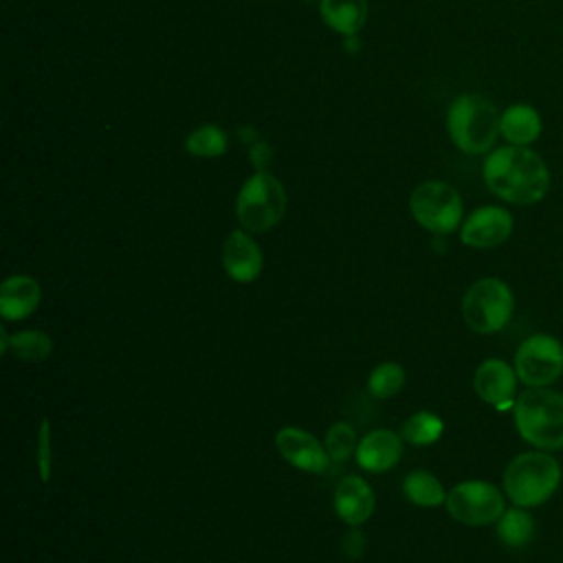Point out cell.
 Wrapping results in <instances>:
<instances>
[{
    "label": "cell",
    "mask_w": 563,
    "mask_h": 563,
    "mask_svg": "<svg viewBox=\"0 0 563 563\" xmlns=\"http://www.w3.org/2000/svg\"><path fill=\"white\" fill-rule=\"evenodd\" d=\"M486 187L512 205L539 202L550 189V169L530 147L504 145L493 150L482 165Z\"/></svg>",
    "instance_id": "1"
},
{
    "label": "cell",
    "mask_w": 563,
    "mask_h": 563,
    "mask_svg": "<svg viewBox=\"0 0 563 563\" xmlns=\"http://www.w3.org/2000/svg\"><path fill=\"white\" fill-rule=\"evenodd\" d=\"M515 427L537 449H563V394L548 387H530L519 394L515 400Z\"/></svg>",
    "instance_id": "2"
},
{
    "label": "cell",
    "mask_w": 563,
    "mask_h": 563,
    "mask_svg": "<svg viewBox=\"0 0 563 563\" xmlns=\"http://www.w3.org/2000/svg\"><path fill=\"white\" fill-rule=\"evenodd\" d=\"M501 114L497 106L477 92H468L457 97L446 114V128L451 141L466 154H484L488 152L499 132Z\"/></svg>",
    "instance_id": "3"
},
{
    "label": "cell",
    "mask_w": 563,
    "mask_h": 563,
    "mask_svg": "<svg viewBox=\"0 0 563 563\" xmlns=\"http://www.w3.org/2000/svg\"><path fill=\"white\" fill-rule=\"evenodd\" d=\"M561 484V466L545 451H526L512 457L504 471V490L515 506L545 504Z\"/></svg>",
    "instance_id": "4"
},
{
    "label": "cell",
    "mask_w": 563,
    "mask_h": 563,
    "mask_svg": "<svg viewBox=\"0 0 563 563\" xmlns=\"http://www.w3.org/2000/svg\"><path fill=\"white\" fill-rule=\"evenodd\" d=\"M515 297L506 282L484 277L468 286L462 299L464 323L479 334L499 332L512 317Z\"/></svg>",
    "instance_id": "5"
},
{
    "label": "cell",
    "mask_w": 563,
    "mask_h": 563,
    "mask_svg": "<svg viewBox=\"0 0 563 563\" xmlns=\"http://www.w3.org/2000/svg\"><path fill=\"white\" fill-rule=\"evenodd\" d=\"M286 211V191L282 183L268 172H257L251 176L235 202V213L240 224L251 233H264L273 229Z\"/></svg>",
    "instance_id": "6"
},
{
    "label": "cell",
    "mask_w": 563,
    "mask_h": 563,
    "mask_svg": "<svg viewBox=\"0 0 563 563\" xmlns=\"http://www.w3.org/2000/svg\"><path fill=\"white\" fill-rule=\"evenodd\" d=\"M409 209L420 227L438 235L455 231L464 211L457 189L442 180L420 183L409 198Z\"/></svg>",
    "instance_id": "7"
},
{
    "label": "cell",
    "mask_w": 563,
    "mask_h": 563,
    "mask_svg": "<svg viewBox=\"0 0 563 563\" xmlns=\"http://www.w3.org/2000/svg\"><path fill=\"white\" fill-rule=\"evenodd\" d=\"M449 515L464 526H488L504 515V495L484 479H466L446 493Z\"/></svg>",
    "instance_id": "8"
},
{
    "label": "cell",
    "mask_w": 563,
    "mask_h": 563,
    "mask_svg": "<svg viewBox=\"0 0 563 563\" xmlns=\"http://www.w3.org/2000/svg\"><path fill=\"white\" fill-rule=\"evenodd\" d=\"M515 372L528 387H545L563 374V345L550 334L528 336L515 352Z\"/></svg>",
    "instance_id": "9"
},
{
    "label": "cell",
    "mask_w": 563,
    "mask_h": 563,
    "mask_svg": "<svg viewBox=\"0 0 563 563\" xmlns=\"http://www.w3.org/2000/svg\"><path fill=\"white\" fill-rule=\"evenodd\" d=\"M275 446L288 464L306 473H323L330 464L325 444L299 427H282L275 435Z\"/></svg>",
    "instance_id": "10"
},
{
    "label": "cell",
    "mask_w": 563,
    "mask_h": 563,
    "mask_svg": "<svg viewBox=\"0 0 563 563\" xmlns=\"http://www.w3.org/2000/svg\"><path fill=\"white\" fill-rule=\"evenodd\" d=\"M512 233V216L497 205L475 209L462 224L460 238L473 249H493L504 244Z\"/></svg>",
    "instance_id": "11"
},
{
    "label": "cell",
    "mask_w": 563,
    "mask_h": 563,
    "mask_svg": "<svg viewBox=\"0 0 563 563\" xmlns=\"http://www.w3.org/2000/svg\"><path fill=\"white\" fill-rule=\"evenodd\" d=\"M473 387L484 402L504 411L508 407H515L517 372L501 358H486L475 369Z\"/></svg>",
    "instance_id": "12"
},
{
    "label": "cell",
    "mask_w": 563,
    "mask_h": 563,
    "mask_svg": "<svg viewBox=\"0 0 563 563\" xmlns=\"http://www.w3.org/2000/svg\"><path fill=\"white\" fill-rule=\"evenodd\" d=\"M262 251L246 231L238 229L229 233L222 246V266L231 279L249 284L257 279V275L262 273Z\"/></svg>",
    "instance_id": "13"
},
{
    "label": "cell",
    "mask_w": 563,
    "mask_h": 563,
    "mask_svg": "<svg viewBox=\"0 0 563 563\" xmlns=\"http://www.w3.org/2000/svg\"><path fill=\"white\" fill-rule=\"evenodd\" d=\"M402 455V438L389 429H374L356 444V462L369 473H385L398 464Z\"/></svg>",
    "instance_id": "14"
},
{
    "label": "cell",
    "mask_w": 563,
    "mask_h": 563,
    "mask_svg": "<svg viewBox=\"0 0 563 563\" xmlns=\"http://www.w3.org/2000/svg\"><path fill=\"white\" fill-rule=\"evenodd\" d=\"M334 510L347 526H361L374 512V490L363 477L347 475L334 488Z\"/></svg>",
    "instance_id": "15"
},
{
    "label": "cell",
    "mask_w": 563,
    "mask_h": 563,
    "mask_svg": "<svg viewBox=\"0 0 563 563\" xmlns=\"http://www.w3.org/2000/svg\"><path fill=\"white\" fill-rule=\"evenodd\" d=\"M42 299L40 284L29 275H11L0 284V314L7 321L31 317Z\"/></svg>",
    "instance_id": "16"
},
{
    "label": "cell",
    "mask_w": 563,
    "mask_h": 563,
    "mask_svg": "<svg viewBox=\"0 0 563 563\" xmlns=\"http://www.w3.org/2000/svg\"><path fill=\"white\" fill-rule=\"evenodd\" d=\"M541 114L530 103H512L501 112L499 132L508 145L528 147L541 136Z\"/></svg>",
    "instance_id": "17"
},
{
    "label": "cell",
    "mask_w": 563,
    "mask_h": 563,
    "mask_svg": "<svg viewBox=\"0 0 563 563\" xmlns=\"http://www.w3.org/2000/svg\"><path fill=\"white\" fill-rule=\"evenodd\" d=\"M321 15L325 24L343 35H356L365 24L367 2L365 0H321Z\"/></svg>",
    "instance_id": "18"
},
{
    "label": "cell",
    "mask_w": 563,
    "mask_h": 563,
    "mask_svg": "<svg viewBox=\"0 0 563 563\" xmlns=\"http://www.w3.org/2000/svg\"><path fill=\"white\" fill-rule=\"evenodd\" d=\"M402 493L413 506L435 508L446 501V490L429 471H411L402 482Z\"/></svg>",
    "instance_id": "19"
},
{
    "label": "cell",
    "mask_w": 563,
    "mask_h": 563,
    "mask_svg": "<svg viewBox=\"0 0 563 563\" xmlns=\"http://www.w3.org/2000/svg\"><path fill=\"white\" fill-rule=\"evenodd\" d=\"M444 422L431 411H416L400 427V438L413 446H427L440 440Z\"/></svg>",
    "instance_id": "20"
},
{
    "label": "cell",
    "mask_w": 563,
    "mask_h": 563,
    "mask_svg": "<svg viewBox=\"0 0 563 563\" xmlns=\"http://www.w3.org/2000/svg\"><path fill=\"white\" fill-rule=\"evenodd\" d=\"M497 534L508 548H523L534 537V521L526 510H521V506L504 510L497 521Z\"/></svg>",
    "instance_id": "21"
},
{
    "label": "cell",
    "mask_w": 563,
    "mask_h": 563,
    "mask_svg": "<svg viewBox=\"0 0 563 563\" xmlns=\"http://www.w3.org/2000/svg\"><path fill=\"white\" fill-rule=\"evenodd\" d=\"M9 350L13 356L29 361V363H40L51 356L53 352V339L46 332L40 330H22L11 334L9 339Z\"/></svg>",
    "instance_id": "22"
},
{
    "label": "cell",
    "mask_w": 563,
    "mask_h": 563,
    "mask_svg": "<svg viewBox=\"0 0 563 563\" xmlns=\"http://www.w3.org/2000/svg\"><path fill=\"white\" fill-rule=\"evenodd\" d=\"M405 385V369L394 361H385L376 365L367 378V391L374 398H391Z\"/></svg>",
    "instance_id": "23"
},
{
    "label": "cell",
    "mask_w": 563,
    "mask_h": 563,
    "mask_svg": "<svg viewBox=\"0 0 563 563\" xmlns=\"http://www.w3.org/2000/svg\"><path fill=\"white\" fill-rule=\"evenodd\" d=\"M185 147L189 154L194 156H207V158H213V156H222L227 152V136L224 132L218 128V125H200L196 128L187 141H185Z\"/></svg>",
    "instance_id": "24"
},
{
    "label": "cell",
    "mask_w": 563,
    "mask_h": 563,
    "mask_svg": "<svg viewBox=\"0 0 563 563\" xmlns=\"http://www.w3.org/2000/svg\"><path fill=\"white\" fill-rule=\"evenodd\" d=\"M325 449L330 460L345 462L352 453H356V435L352 424L347 422H334L325 433Z\"/></svg>",
    "instance_id": "25"
},
{
    "label": "cell",
    "mask_w": 563,
    "mask_h": 563,
    "mask_svg": "<svg viewBox=\"0 0 563 563\" xmlns=\"http://www.w3.org/2000/svg\"><path fill=\"white\" fill-rule=\"evenodd\" d=\"M35 462H37L40 479L46 484L51 479V475H53V429H51V420L48 418H42L40 429H37Z\"/></svg>",
    "instance_id": "26"
},
{
    "label": "cell",
    "mask_w": 563,
    "mask_h": 563,
    "mask_svg": "<svg viewBox=\"0 0 563 563\" xmlns=\"http://www.w3.org/2000/svg\"><path fill=\"white\" fill-rule=\"evenodd\" d=\"M343 552L347 559H361L365 552V537L356 526H350V530L343 534Z\"/></svg>",
    "instance_id": "27"
},
{
    "label": "cell",
    "mask_w": 563,
    "mask_h": 563,
    "mask_svg": "<svg viewBox=\"0 0 563 563\" xmlns=\"http://www.w3.org/2000/svg\"><path fill=\"white\" fill-rule=\"evenodd\" d=\"M271 156H273L271 145L264 143V141H257V143L251 147V163L255 165L257 172H264V169H266V165L271 163Z\"/></svg>",
    "instance_id": "28"
}]
</instances>
